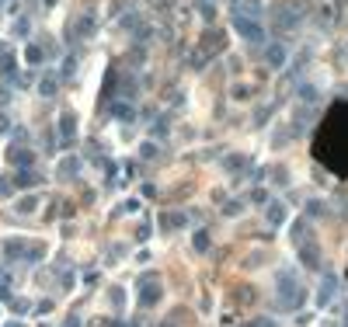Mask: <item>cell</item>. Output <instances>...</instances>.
Here are the masks:
<instances>
[{
	"label": "cell",
	"instance_id": "21",
	"mask_svg": "<svg viewBox=\"0 0 348 327\" xmlns=\"http://www.w3.org/2000/svg\"><path fill=\"white\" fill-rule=\"evenodd\" d=\"M244 209V206H240V202H227V206H223V212H230V216H237V212Z\"/></svg>",
	"mask_w": 348,
	"mask_h": 327
},
{
	"label": "cell",
	"instance_id": "12",
	"mask_svg": "<svg viewBox=\"0 0 348 327\" xmlns=\"http://www.w3.org/2000/svg\"><path fill=\"white\" fill-rule=\"evenodd\" d=\"M39 181H42V178H39V174H28V167L18 174V185H39Z\"/></svg>",
	"mask_w": 348,
	"mask_h": 327
},
{
	"label": "cell",
	"instance_id": "7",
	"mask_svg": "<svg viewBox=\"0 0 348 327\" xmlns=\"http://www.w3.org/2000/svg\"><path fill=\"white\" fill-rule=\"evenodd\" d=\"M112 118H115V122H133V118H136L133 105H122V101H115V105H112Z\"/></svg>",
	"mask_w": 348,
	"mask_h": 327
},
{
	"label": "cell",
	"instance_id": "22",
	"mask_svg": "<svg viewBox=\"0 0 348 327\" xmlns=\"http://www.w3.org/2000/svg\"><path fill=\"white\" fill-rule=\"evenodd\" d=\"M244 4H247V11H251L254 18H258V14H261V4H258V0H244Z\"/></svg>",
	"mask_w": 348,
	"mask_h": 327
},
{
	"label": "cell",
	"instance_id": "25",
	"mask_svg": "<svg viewBox=\"0 0 348 327\" xmlns=\"http://www.w3.org/2000/svg\"><path fill=\"white\" fill-rule=\"evenodd\" d=\"M7 327H18V324H7Z\"/></svg>",
	"mask_w": 348,
	"mask_h": 327
},
{
	"label": "cell",
	"instance_id": "19",
	"mask_svg": "<svg viewBox=\"0 0 348 327\" xmlns=\"http://www.w3.org/2000/svg\"><path fill=\"white\" fill-rule=\"evenodd\" d=\"M14 35H28V18H18V21H14Z\"/></svg>",
	"mask_w": 348,
	"mask_h": 327
},
{
	"label": "cell",
	"instance_id": "3",
	"mask_svg": "<svg viewBox=\"0 0 348 327\" xmlns=\"http://www.w3.org/2000/svg\"><path fill=\"white\" fill-rule=\"evenodd\" d=\"M275 24H279L282 32H296V28H300V11H296L292 4H282V7L275 11Z\"/></svg>",
	"mask_w": 348,
	"mask_h": 327
},
{
	"label": "cell",
	"instance_id": "24",
	"mask_svg": "<svg viewBox=\"0 0 348 327\" xmlns=\"http://www.w3.org/2000/svg\"><path fill=\"white\" fill-rule=\"evenodd\" d=\"M0 192L7 195V192H11V185H7V181H0Z\"/></svg>",
	"mask_w": 348,
	"mask_h": 327
},
{
	"label": "cell",
	"instance_id": "15",
	"mask_svg": "<svg viewBox=\"0 0 348 327\" xmlns=\"http://www.w3.org/2000/svg\"><path fill=\"white\" fill-rule=\"evenodd\" d=\"M198 11H202V18H206V21H213V14H216L213 0H202V4H198Z\"/></svg>",
	"mask_w": 348,
	"mask_h": 327
},
{
	"label": "cell",
	"instance_id": "5",
	"mask_svg": "<svg viewBox=\"0 0 348 327\" xmlns=\"http://www.w3.org/2000/svg\"><path fill=\"white\" fill-rule=\"evenodd\" d=\"M59 133H63V146L73 143V136H77V115H73V112H63V118H59Z\"/></svg>",
	"mask_w": 348,
	"mask_h": 327
},
{
	"label": "cell",
	"instance_id": "23",
	"mask_svg": "<svg viewBox=\"0 0 348 327\" xmlns=\"http://www.w3.org/2000/svg\"><path fill=\"white\" fill-rule=\"evenodd\" d=\"M7 129H11V118H7V115H0V133H7Z\"/></svg>",
	"mask_w": 348,
	"mask_h": 327
},
{
	"label": "cell",
	"instance_id": "8",
	"mask_svg": "<svg viewBox=\"0 0 348 327\" xmlns=\"http://www.w3.org/2000/svg\"><path fill=\"white\" fill-rule=\"evenodd\" d=\"M24 59H28L32 66H35V63H42V45H35V42H32V45H24Z\"/></svg>",
	"mask_w": 348,
	"mask_h": 327
},
{
	"label": "cell",
	"instance_id": "10",
	"mask_svg": "<svg viewBox=\"0 0 348 327\" xmlns=\"http://www.w3.org/2000/svg\"><path fill=\"white\" fill-rule=\"evenodd\" d=\"M268 219H271V223H282V219H286V206H282V202L268 206Z\"/></svg>",
	"mask_w": 348,
	"mask_h": 327
},
{
	"label": "cell",
	"instance_id": "2",
	"mask_svg": "<svg viewBox=\"0 0 348 327\" xmlns=\"http://www.w3.org/2000/svg\"><path fill=\"white\" fill-rule=\"evenodd\" d=\"M279 299H282V307H286V310H292L300 299H303V289L296 286L292 275H282V282H279Z\"/></svg>",
	"mask_w": 348,
	"mask_h": 327
},
{
	"label": "cell",
	"instance_id": "17",
	"mask_svg": "<svg viewBox=\"0 0 348 327\" xmlns=\"http://www.w3.org/2000/svg\"><path fill=\"white\" fill-rule=\"evenodd\" d=\"M0 73H4V77H14V59H11V56H4V63H0Z\"/></svg>",
	"mask_w": 348,
	"mask_h": 327
},
{
	"label": "cell",
	"instance_id": "4",
	"mask_svg": "<svg viewBox=\"0 0 348 327\" xmlns=\"http://www.w3.org/2000/svg\"><path fill=\"white\" fill-rule=\"evenodd\" d=\"M139 299H143L146 307H150V303H157V299H160V282H157L154 275H146V279L139 282Z\"/></svg>",
	"mask_w": 348,
	"mask_h": 327
},
{
	"label": "cell",
	"instance_id": "11",
	"mask_svg": "<svg viewBox=\"0 0 348 327\" xmlns=\"http://www.w3.org/2000/svg\"><path fill=\"white\" fill-rule=\"evenodd\" d=\"M11 160L24 167V164H32V154H28V150H11Z\"/></svg>",
	"mask_w": 348,
	"mask_h": 327
},
{
	"label": "cell",
	"instance_id": "18",
	"mask_svg": "<svg viewBox=\"0 0 348 327\" xmlns=\"http://www.w3.org/2000/svg\"><path fill=\"white\" fill-rule=\"evenodd\" d=\"M206 247H209V233L198 230V233H195V250H206Z\"/></svg>",
	"mask_w": 348,
	"mask_h": 327
},
{
	"label": "cell",
	"instance_id": "14",
	"mask_svg": "<svg viewBox=\"0 0 348 327\" xmlns=\"http://www.w3.org/2000/svg\"><path fill=\"white\" fill-rule=\"evenodd\" d=\"M334 286H338L334 279H328V282H324V289H320V307H324V303L331 299V292H334Z\"/></svg>",
	"mask_w": 348,
	"mask_h": 327
},
{
	"label": "cell",
	"instance_id": "9",
	"mask_svg": "<svg viewBox=\"0 0 348 327\" xmlns=\"http://www.w3.org/2000/svg\"><path fill=\"white\" fill-rule=\"evenodd\" d=\"M223 164H227L230 171H237V167H247L251 160H247V157H240V154H230V157H227V160H223Z\"/></svg>",
	"mask_w": 348,
	"mask_h": 327
},
{
	"label": "cell",
	"instance_id": "20",
	"mask_svg": "<svg viewBox=\"0 0 348 327\" xmlns=\"http://www.w3.org/2000/svg\"><path fill=\"white\" fill-rule=\"evenodd\" d=\"M300 97H303V101H313V97H317V91H313L310 84H303V87H300Z\"/></svg>",
	"mask_w": 348,
	"mask_h": 327
},
{
	"label": "cell",
	"instance_id": "16",
	"mask_svg": "<svg viewBox=\"0 0 348 327\" xmlns=\"http://www.w3.org/2000/svg\"><path fill=\"white\" fill-rule=\"evenodd\" d=\"M39 91H42L45 97H49V94H56V77H45V80H42V87H39Z\"/></svg>",
	"mask_w": 348,
	"mask_h": 327
},
{
	"label": "cell",
	"instance_id": "6",
	"mask_svg": "<svg viewBox=\"0 0 348 327\" xmlns=\"http://www.w3.org/2000/svg\"><path fill=\"white\" fill-rule=\"evenodd\" d=\"M265 56H268V66H286V45H268L265 49Z\"/></svg>",
	"mask_w": 348,
	"mask_h": 327
},
{
	"label": "cell",
	"instance_id": "1",
	"mask_svg": "<svg viewBox=\"0 0 348 327\" xmlns=\"http://www.w3.org/2000/svg\"><path fill=\"white\" fill-rule=\"evenodd\" d=\"M230 21H233V28H237L244 39L251 42V45H265V28L258 24V18H247L244 11H233Z\"/></svg>",
	"mask_w": 348,
	"mask_h": 327
},
{
	"label": "cell",
	"instance_id": "13",
	"mask_svg": "<svg viewBox=\"0 0 348 327\" xmlns=\"http://www.w3.org/2000/svg\"><path fill=\"white\" fill-rule=\"evenodd\" d=\"M303 261H307V265H310V268H317V265H320V258H317V247H303Z\"/></svg>",
	"mask_w": 348,
	"mask_h": 327
}]
</instances>
